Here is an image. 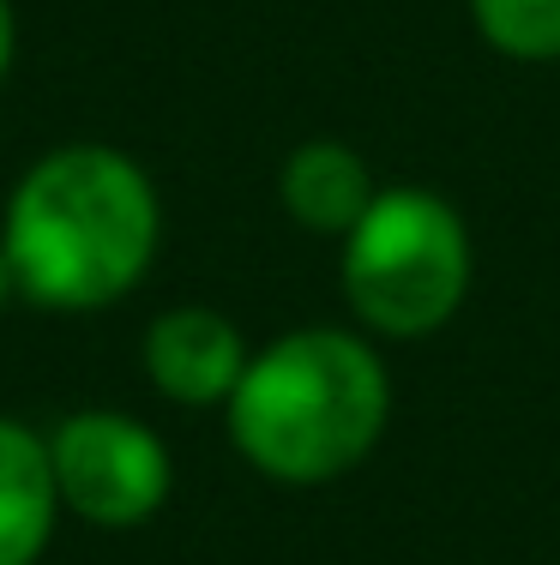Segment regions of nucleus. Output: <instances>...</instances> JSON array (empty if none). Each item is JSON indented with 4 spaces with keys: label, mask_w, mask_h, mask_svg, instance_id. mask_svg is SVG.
I'll return each instance as SVG.
<instances>
[{
    "label": "nucleus",
    "mask_w": 560,
    "mask_h": 565,
    "mask_svg": "<svg viewBox=\"0 0 560 565\" xmlns=\"http://www.w3.org/2000/svg\"><path fill=\"white\" fill-rule=\"evenodd\" d=\"M284 211L314 235H350L373 205V174L368 163L338 139H308L284 163Z\"/></svg>",
    "instance_id": "0eeeda50"
},
{
    "label": "nucleus",
    "mask_w": 560,
    "mask_h": 565,
    "mask_svg": "<svg viewBox=\"0 0 560 565\" xmlns=\"http://www.w3.org/2000/svg\"><path fill=\"white\" fill-rule=\"evenodd\" d=\"M488 49L513 61H560V0H471Z\"/></svg>",
    "instance_id": "6e6552de"
},
{
    "label": "nucleus",
    "mask_w": 560,
    "mask_h": 565,
    "mask_svg": "<svg viewBox=\"0 0 560 565\" xmlns=\"http://www.w3.org/2000/svg\"><path fill=\"white\" fill-rule=\"evenodd\" d=\"M61 505L97 530H133L169 500V451L145 422L121 409L66 415L49 439Z\"/></svg>",
    "instance_id": "20e7f679"
},
{
    "label": "nucleus",
    "mask_w": 560,
    "mask_h": 565,
    "mask_svg": "<svg viewBox=\"0 0 560 565\" xmlns=\"http://www.w3.org/2000/svg\"><path fill=\"white\" fill-rule=\"evenodd\" d=\"M392 409L380 355L331 326L289 331L247 355L242 385L230 392V439L260 476L314 488L373 451Z\"/></svg>",
    "instance_id": "f03ea898"
},
{
    "label": "nucleus",
    "mask_w": 560,
    "mask_h": 565,
    "mask_svg": "<svg viewBox=\"0 0 560 565\" xmlns=\"http://www.w3.org/2000/svg\"><path fill=\"white\" fill-rule=\"evenodd\" d=\"M7 66H12V7L0 0V78H7Z\"/></svg>",
    "instance_id": "1a4fd4ad"
},
{
    "label": "nucleus",
    "mask_w": 560,
    "mask_h": 565,
    "mask_svg": "<svg viewBox=\"0 0 560 565\" xmlns=\"http://www.w3.org/2000/svg\"><path fill=\"white\" fill-rule=\"evenodd\" d=\"M55 463L49 446L19 422H0V565H36L55 535Z\"/></svg>",
    "instance_id": "423d86ee"
},
{
    "label": "nucleus",
    "mask_w": 560,
    "mask_h": 565,
    "mask_svg": "<svg viewBox=\"0 0 560 565\" xmlns=\"http://www.w3.org/2000/svg\"><path fill=\"white\" fill-rule=\"evenodd\" d=\"M145 373L176 403H230L247 373L242 331L218 307H169L145 331Z\"/></svg>",
    "instance_id": "39448f33"
},
{
    "label": "nucleus",
    "mask_w": 560,
    "mask_h": 565,
    "mask_svg": "<svg viewBox=\"0 0 560 565\" xmlns=\"http://www.w3.org/2000/svg\"><path fill=\"white\" fill-rule=\"evenodd\" d=\"M157 186L109 145H66L31 163L7 205L0 247L19 295L55 313H91L121 301L157 259Z\"/></svg>",
    "instance_id": "f257e3e1"
},
{
    "label": "nucleus",
    "mask_w": 560,
    "mask_h": 565,
    "mask_svg": "<svg viewBox=\"0 0 560 565\" xmlns=\"http://www.w3.org/2000/svg\"><path fill=\"white\" fill-rule=\"evenodd\" d=\"M12 289H19V277H12V259H7V247H0V307H7Z\"/></svg>",
    "instance_id": "9d476101"
},
{
    "label": "nucleus",
    "mask_w": 560,
    "mask_h": 565,
    "mask_svg": "<svg viewBox=\"0 0 560 565\" xmlns=\"http://www.w3.org/2000/svg\"><path fill=\"white\" fill-rule=\"evenodd\" d=\"M471 289L464 217L429 186L373 193L362 223L344 235V295L356 319L385 338H429L458 313Z\"/></svg>",
    "instance_id": "7ed1b4c3"
}]
</instances>
